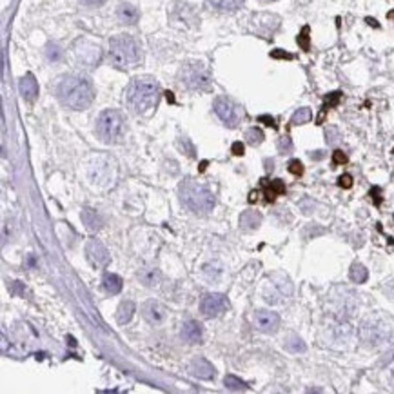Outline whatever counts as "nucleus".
Returning a JSON list of instances; mask_svg holds the SVG:
<instances>
[{"label": "nucleus", "mask_w": 394, "mask_h": 394, "mask_svg": "<svg viewBox=\"0 0 394 394\" xmlns=\"http://www.w3.org/2000/svg\"><path fill=\"white\" fill-rule=\"evenodd\" d=\"M205 165H207V162H202V164H200V173H202V171H205Z\"/></svg>", "instance_id": "obj_45"}, {"label": "nucleus", "mask_w": 394, "mask_h": 394, "mask_svg": "<svg viewBox=\"0 0 394 394\" xmlns=\"http://www.w3.org/2000/svg\"><path fill=\"white\" fill-rule=\"evenodd\" d=\"M213 107H215L216 116L229 127H236L240 124V120L244 118L242 107L238 104H235L231 98H227V96H216Z\"/></svg>", "instance_id": "obj_8"}, {"label": "nucleus", "mask_w": 394, "mask_h": 394, "mask_svg": "<svg viewBox=\"0 0 394 394\" xmlns=\"http://www.w3.org/2000/svg\"><path fill=\"white\" fill-rule=\"evenodd\" d=\"M271 56H273V58H287V60L295 58V56L291 55V53H285V51H282V49H275V51H271Z\"/></svg>", "instance_id": "obj_37"}, {"label": "nucleus", "mask_w": 394, "mask_h": 394, "mask_svg": "<svg viewBox=\"0 0 394 394\" xmlns=\"http://www.w3.org/2000/svg\"><path fill=\"white\" fill-rule=\"evenodd\" d=\"M125 133V118L118 109H105L96 120V135L105 144H116Z\"/></svg>", "instance_id": "obj_6"}, {"label": "nucleus", "mask_w": 394, "mask_h": 394, "mask_svg": "<svg viewBox=\"0 0 394 394\" xmlns=\"http://www.w3.org/2000/svg\"><path fill=\"white\" fill-rule=\"evenodd\" d=\"M178 195L182 204L195 215L204 216L207 213H211L213 207H215V195L204 184H200L196 180H184L178 185Z\"/></svg>", "instance_id": "obj_4"}, {"label": "nucleus", "mask_w": 394, "mask_h": 394, "mask_svg": "<svg viewBox=\"0 0 394 394\" xmlns=\"http://www.w3.org/2000/svg\"><path fill=\"white\" fill-rule=\"evenodd\" d=\"M278 151L282 153V155H287V153L293 151V140H291V136L285 135L278 140Z\"/></svg>", "instance_id": "obj_32"}, {"label": "nucleus", "mask_w": 394, "mask_h": 394, "mask_svg": "<svg viewBox=\"0 0 394 394\" xmlns=\"http://www.w3.org/2000/svg\"><path fill=\"white\" fill-rule=\"evenodd\" d=\"M298 44L304 51H309V25H305L298 35Z\"/></svg>", "instance_id": "obj_33"}, {"label": "nucleus", "mask_w": 394, "mask_h": 394, "mask_svg": "<svg viewBox=\"0 0 394 394\" xmlns=\"http://www.w3.org/2000/svg\"><path fill=\"white\" fill-rule=\"evenodd\" d=\"M331 300L336 304L335 307V316L338 320H347L349 316H353L356 313L358 302H356V295L353 291L345 289V296H336L335 289L331 291Z\"/></svg>", "instance_id": "obj_10"}, {"label": "nucleus", "mask_w": 394, "mask_h": 394, "mask_svg": "<svg viewBox=\"0 0 394 394\" xmlns=\"http://www.w3.org/2000/svg\"><path fill=\"white\" fill-rule=\"evenodd\" d=\"M256 200H258V191H253V193L249 195V202L253 204V202H256Z\"/></svg>", "instance_id": "obj_43"}, {"label": "nucleus", "mask_w": 394, "mask_h": 394, "mask_svg": "<svg viewBox=\"0 0 394 394\" xmlns=\"http://www.w3.org/2000/svg\"><path fill=\"white\" fill-rule=\"evenodd\" d=\"M333 164L335 165H342V164H347V155H345L344 151L336 149L333 153Z\"/></svg>", "instance_id": "obj_35"}, {"label": "nucleus", "mask_w": 394, "mask_h": 394, "mask_svg": "<svg viewBox=\"0 0 394 394\" xmlns=\"http://www.w3.org/2000/svg\"><path fill=\"white\" fill-rule=\"evenodd\" d=\"M324 156H325V155H324V151H316V153H313V155H311V158H313V160H316V158L322 160V158H324Z\"/></svg>", "instance_id": "obj_42"}, {"label": "nucleus", "mask_w": 394, "mask_h": 394, "mask_svg": "<svg viewBox=\"0 0 394 394\" xmlns=\"http://www.w3.org/2000/svg\"><path fill=\"white\" fill-rule=\"evenodd\" d=\"M244 144H242V142H235V144L231 145V151H233V153H235L236 156H242L244 155Z\"/></svg>", "instance_id": "obj_38"}, {"label": "nucleus", "mask_w": 394, "mask_h": 394, "mask_svg": "<svg viewBox=\"0 0 394 394\" xmlns=\"http://www.w3.org/2000/svg\"><path fill=\"white\" fill-rule=\"evenodd\" d=\"M264 131L258 129V127H251V129H247V133H245V140H247V144L249 145H260L262 142H264Z\"/></svg>", "instance_id": "obj_29"}, {"label": "nucleus", "mask_w": 394, "mask_h": 394, "mask_svg": "<svg viewBox=\"0 0 394 394\" xmlns=\"http://www.w3.org/2000/svg\"><path fill=\"white\" fill-rule=\"evenodd\" d=\"M102 285L104 289L109 293V295H118L122 287H124V282L118 275H113V273H105L104 278H102Z\"/></svg>", "instance_id": "obj_23"}, {"label": "nucleus", "mask_w": 394, "mask_h": 394, "mask_svg": "<svg viewBox=\"0 0 394 394\" xmlns=\"http://www.w3.org/2000/svg\"><path fill=\"white\" fill-rule=\"evenodd\" d=\"M84 5H87V7H100V5L105 4V0H80Z\"/></svg>", "instance_id": "obj_39"}, {"label": "nucleus", "mask_w": 394, "mask_h": 394, "mask_svg": "<svg viewBox=\"0 0 394 394\" xmlns=\"http://www.w3.org/2000/svg\"><path fill=\"white\" fill-rule=\"evenodd\" d=\"M56 95L60 102L75 111L87 109L95 100V89L93 84L85 76L69 75L64 76L56 85Z\"/></svg>", "instance_id": "obj_1"}, {"label": "nucleus", "mask_w": 394, "mask_h": 394, "mask_svg": "<svg viewBox=\"0 0 394 394\" xmlns=\"http://www.w3.org/2000/svg\"><path fill=\"white\" fill-rule=\"evenodd\" d=\"M285 349L289 351V353H295V355H298V353H304L307 347H305L304 340L300 338V336L289 335L287 338H285Z\"/></svg>", "instance_id": "obj_25"}, {"label": "nucleus", "mask_w": 394, "mask_h": 394, "mask_svg": "<svg viewBox=\"0 0 394 394\" xmlns=\"http://www.w3.org/2000/svg\"><path fill=\"white\" fill-rule=\"evenodd\" d=\"M142 316H144V320L147 324L160 325V324H164L165 318H167V309H165L162 304H158L155 300H151V302L144 304V307H142Z\"/></svg>", "instance_id": "obj_13"}, {"label": "nucleus", "mask_w": 394, "mask_h": 394, "mask_svg": "<svg viewBox=\"0 0 394 394\" xmlns=\"http://www.w3.org/2000/svg\"><path fill=\"white\" fill-rule=\"evenodd\" d=\"M371 196H375V202L380 205V202H382V198H380V189H378V187H375V189L371 191Z\"/></svg>", "instance_id": "obj_41"}, {"label": "nucleus", "mask_w": 394, "mask_h": 394, "mask_svg": "<svg viewBox=\"0 0 394 394\" xmlns=\"http://www.w3.org/2000/svg\"><path fill=\"white\" fill-rule=\"evenodd\" d=\"M262 2H275V0H262Z\"/></svg>", "instance_id": "obj_46"}, {"label": "nucleus", "mask_w": 394, "mask_h": 394, "mask_svg": "<svg viewBox=\"0 0 394 394\" xmlns=\"http://www.w3.org/2000/svg\"><path fill=\"white\" fill-rule=\"evenodd\" d=\"M85 256L89 260V264L93 267H96V269H104L111 262L109 251L105 249V245L96 238L87 240V244H85Z\"/></svg>", "instance_id": "obj_9"}, {"label": "nucleus", "mask_w": 394, "mask_h": 394, "mask_svg": "<svg viewBox=\"0 0 394 394\" xmlns=\"http://www.w3.org/2000/svg\"><path fill=\"white\" fill-rule=\"evenodd\" d=\"M182 338L189 344H198L202 340V325L195 320H189L182 325Z\"/></svg>", "instance_id": "obj_19"}, {"label": "nucleus", "mask_w": 394, "mask_h": 394, "mask_svg": "<svg viewBox=\"0 0 394 394\" xmlns=\"http://www.w3.org/2000/svg\"><path fill=\"white\" fill-rule=\"evenodd\" d=\"M258 120H260V122H265V124L271 125V127H276V122H275V120H273V116L262 115V116H258Z\"/></svg>", "instance_id": "obj_40"}, {"label": "nucleus", "mask_w": 394, "mask_h": 394, "mask_svg": "<svg viewBox=\"0 0 394 394\" xmlns=\"http://www.w3.org/2000/svg\"><path fill=\"white\" fill-rule=\"evenodd\" d=\"M136 311V305L131 302V300H125V302H122V304L118 305V309H116V320H118L120 325H125L129 324L131 318H133V315H135Z\"/></svg>", "instance_id": "obj_22"}, {"label": "nucleus", "mask_w": 394, "mask_h": 394, "mask_svg": "<svg viewBox=\"0 0 394 394\" xmlns=\"http://www.w3.org/2000/svg\"><path fill=\"white\" fill-rule=\"evenodd\" d=\"M189 371H191V375L196 376V378H200V380H211L215 376V367H213L205 358L193 360Z\"/></svg>", "instance_id": "obj_15"}, {"label": "nucleus", "mask_w": 394, "mask_h": 394, "mask_svg": "<svg viewBox=\"0 0 394 394\" xmlns=\"http://www.w3.org/2000/svg\"><path fill=\"white\" fill-rule=\"evenodd\" d=\"M367 22H369L371 25H375V27H380V24L376 22V20H373V18H367Z\"/></svg>", "instance_id": "obj_44"}, {"label": "nucleus", "mask_w": 394, "mask_h": 394, "mask_svg": "<svg viewBox=\"0 0 394 394\" xmlns=\"http://www.w3.org/2000/svg\"><path fill=\"white\" fill-rule=\"evenodd\" d=\"M109 60L116 69H133L142 62V49L135 36L118 35L109 40Z\"/></svg>", "instance_id": "obj_5"}, {"label": "nucleus", "mask_w": 394, "mask_h": 394, "mask_svg": "<svg viewBox=\"0 0 394 394\" xmlns=\"http://www.w3.org/2000/svg\"><path fill=\"white\" fill-rule=\"evenodd\" d=\"M180 82L195 91H207L211 87V73L202 62H187L180 69Z\"/></svg>", "instance_id": "obj_7"}, {"label": "nucleus", "mask_w": 394, "mask_h": 394, "mask_svg": "<svg viewBox=\"0 0 394 394\" xmlns=\"http://www.w3.org/2000/svg\"><path fill=\"white\" fill-rule=\"evenodd\" d=\"M209 4L220 11H235L244 4V0H209Z\"/></svg>", "instance_id": "obj_26"}, {"label": "nucleus", "mask_w": 394, "mask_h": 394, "mask_svg": "<svg viewBox=\"0 0 394 394\" xmlns=\"http://www.w3.org/2000/svg\"><path fill=\"white\" fill-rule=\"evenodd\" d=\"M253 322H255L256 329L260 333H265V335H273L280 327V316L273 311H256Z\"/></svg>", "instance_id": "obj_12"}, {"label": "nucleus", "mask_w": 394, "mask_h": 394, "mask_svg": "<svg viewBox=\"0 0 394 394\" xmlns=\"http://www.w3.org/2000/svg\"><path fill=\"white\" fill-rule=\"evenodd\" d=\"M262 224V215L258 211H244L240 215V229L244 233H253L256 231Z\"/></svg>", "instance_id": "obj_16"}, {"label": "nucleus", "mask_w": 394, "mask_h": 394, "mask_svg": "<svg viewBox=\"0 0 394 394\" xmlns=\"http://www.w3.org/2000/svg\"><path fill=\"white\" fill-rule=\"evenodd\" d=\"M351 280L355 282V284H365L367 282V278H369V271L365 269L362 264H353V267H351V273H349Z\"/></svg>", "instance_id": "obj_24"}, {"label": "nucleus", "mask_w": 394, "mask_h": 394, "mask_svg": "<svg viewBox=\"0 0 394 394\" xmlns=\"http://www.w3.org/2000/svg\"><path fill=\"white\" fill-rule=\"evenodd\" d=\"M82 224L85 225V229L89 231V233H96V231H100V227H102V216L98 215V211L91 209V207H84L82 209Z\"/></svg>", "instance_id": "obj_18"}, {"label": "nucleus", "mask_w": 394, "mask_h": 394, "mask_svg": "<svg viewBox=\"0 0 394 394\" xmlns=\"http://www.w3.org/2000/svg\"><path fill=\"white\" fill-rule=\"evenodd\" d=\"M389 16H394V11H391V13H389Z\"/></svg>", "instance_id": "obj_47"}, {"label": "nucleus", "mask_w": 394, "mask_h": 394, "mask_svg": "<svg viewBox=\"0 0 394 394\" xmlns=\"http://www.w3.org/2000/svg\"><path fill=\"white\" fill-rule=\"evenodd\" d=\"M313 118V113H311L309 107H302V109H298L293 115V118H291V125H302V124H307L309 120Z\"/></svg>", "instance_id": "obj_28"}, {"label": "nucleus", "mask_w": 394, "mask_h": 394, "mask_svg": "<svg viewBox=\"0 0 394 394\" xmlns=\"http://www.w3.org/2000/svg\"><path fill=\"white\" fill-rule=\"evenodd\" d=\"M340 98H342V93L340 91H335V93H331V95L325 96V104H324V109H322V113H320L318 116V124H322L325 118V113H327V109L329 107H335V105H338Z\"/></svg>", "instance_id": "obj_27"}, {"label": "nucleus", "mask_w": 394, "mask_h": 394, "mask_svg": "<svg viewBox=\"0 0 394 394\" xmlns=\"http://www.w3.org/2000/svg\"><path fill=\"white\" fill-rule=\"evenodd\" d=\"M358 335L367 347H382L394 340V320L385 313H373L360 322Z\"/></svg>", "instance_id": "obj_3"}, {"label": "nucleus", "mask_w": 394, "mask_h": 394, "mask_svg": "<svg viewBox=\"0 0 394 394\" xmlns=\"http://www.w3.org/2000/svg\"><path fill=\"white\" fill-rule=\"evenodd\" d=\"M325 138H327V144L329 145H338L342 142V136H340L338 129L336 127H327L325 131Z\"/></svg>", "instance_id": "obj_31"}, {"label": "nucleus", "mask_w": 394, "mask_h": 394, "mask_svg": "<svg viewBox=\"0 0 394 394\" xmlns=\"http://www.w3.org/2000/svg\"><path fill=\"white\" fill-rule=\"evenodd\" d=\"M287 169H289V173H293L295 176H302V173H304V165H302V162L300 160H291L289 164H287Z\"/></svg>", "instance_id": "obj_34"}, {"label": "nucleus", "mask_w": 394, "mask_h": 394, "mask_svg": "<svg viewBox=\"0 0 394 394\" xmlns=\"http://www.w3.org/2000/svg\"><path fill=\"white\" fill-rule=\"evenodd\" d=\"M338 185H340V187H344V189H351V187H353V176H351V175H342L338 178Z\"/></svg>", "instance_id": "obj_36"}, {"label": "nucleus", "mask_w": 394, "mask_h": 394, "mask_svg": "<svg viewBox=\"0 0 394 394\" xmlns=\"http://www.w3.org/2000/svg\"><path fill=\"white\" fill-rule=\"evenodd\" d=\"M227 307H229V302H227V298L224 295H220V293H209V295H205L202 298V302H200V311L207 318H216Z\"/></svg>", "instance_id": "obj_11"}, {"label": "nucleus", "mask_w": 394, "mask_h": 394, "mask_svg": "<svg viewBox=\"0 0 394 394\" xmlns=\"http://www.w3.org/2000/svg\"><path fill=\"white\" fill-rule=\"evenodd\" d=\"M262 185H264V189H265L267 202H273L276 196L284 195V193H285V184L282 182V180H278V178L271 180V182H267V180H262Z\"/></svg>", "instance_id": "obj_21"}, {"label": "nucleus", "mask_w": 394, "mask_h": 394, "mask_svg": "<svg viewBox=\"0 0 394 394\" xmlns=\"http://www.w3.org/2000/svg\"><path fill=\"white\" fill-rule=\"evenodd\" d=\"M160 85L151 76H138L129 84L125 98L129 109L136 115H147L160 102Z\"/></svg>", "instance_id": "obj_2"}, {"label": "nucleus", "mask_w": 394, "mask_h": 394, "mask_svg": "<svg viewBox=\"0 0 394 394\" xmlns=\"http://www.w3.org/2000/svg\"><path fill=\"white\" fill-rule=\"evenodd\" d=\"M18 89L20 95L24 96V100H27V102H35V98L38 96V84H36V78L31 73H27V75L20 78Z\"/></svg>", "instance_id": "obj_14"}, {"label": "nucleus", "mask_w": 394, "mask_h": 394, "mask_svg": "<svg viewBox=\"0 0 394 394\" xmlns=\"http://www.w3.org/2000/svg\"><path fill=\"white\" fill-rule=\"evenodd\" d=\"M224 385L227 387V389H231V391H245V389H247V384H245V382H242L240 378H236V376H233V375L225 376Z\"/></svg>", "instance_id": "obj_30"}, {"label": "nucleus", "mask_w": 394, "mask_h": 394, "mask_svg": "<svg viewBox=\"0 0 394 394\" xmlns=\"http://www.w3.org/2000/svg\"><path fill=\"white\" fill-rule=\"evenodd\" d=\"M116 16H118V20L122 22V24L125 25H133L138 22V9H136L133 4H127V2H122V4L118 5V9H116Z\"/></svg>", "instance_id": "obj_17"}, {"label": "nucleus", "mask_w": 394, "mask_h": 394, "mask_svg": "<svg viewBox=\"0 0 394 394\" xmlns=\"http://www.w3.org/2000/svg\"><path fill=\"white\" fill-rule=\"evenodd\" d=\"M136 276H138V280L145 287H156L160 284V278H162V275H160V271L156 267H142Z\"/></svg>", "instance_id": "obj_20"}]
</instances>
